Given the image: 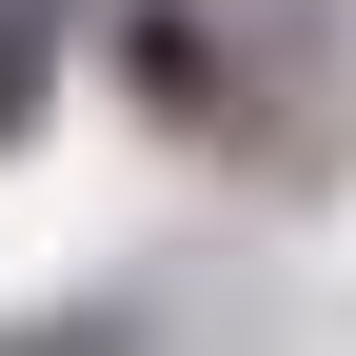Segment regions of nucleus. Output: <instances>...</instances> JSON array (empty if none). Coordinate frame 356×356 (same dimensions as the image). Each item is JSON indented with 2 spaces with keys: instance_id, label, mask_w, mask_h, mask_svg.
I'll return each instance as SVG.
<instances>
[{
  "instance_id": "nucleus-1",
  "label": "nucleus",
  "mask_w": 356,
  "mask_h": 356,
  "mask_svg": "<svg viewBox=\"0 0 356 356\" xmlns=\"http://www.w3.org/2000/svg\"><path fill=\"white\" fill-rule=\"evenodd\" d=\"M119 99L178 119V139H218V119H238V40H218L198 0H119Z\"/></svg>"
}]
</instances>
